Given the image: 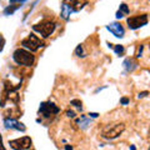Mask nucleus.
I'll use <instances>...</instances> for the list:
<instances>
[{
    "instance_id": "f257e3e1",
    "label": "nucleus",
    "mask_w": 150,
    "mask_h": 150,
    "mask_svg": "<svg viewBox=\"0 0 150 150\" xmlns=\"http://www.w3.org/2000/svg\"><path fill=\"white\" fill-rule=\"evenodd\" d=\"M13 59L15 60V63L19 65H25V67H31L34 64V55L30 54V51H26L24 49H18L14 51Z\"/></svg>"
},
{
    "instance_id": "f03ea898",
    "label": "nucleus",
    "mask_w": 150,
    "mask_h": 150,
    "mask_svg": "<svg viewBox=\"0 0 150 150\" xmlns=\"http://www.w3.org/2000/svg\"><path fill=\"white\" fill-rule=\"evenodd\" d=\"M55 23L51 20H44L41 21L40 24H35L33 26V29L35 31H38L43 38H48L53 34V31L55 30Z\"/></svg>"
},
{
    "instance_id": "7ed1b4c3",
    "label": "nucleus",
    "mask_w": 150,
    "mask_h": 150,
    "mask_svg": "<svg viewBox=\"0 0 150 150\" xmlns=\"http://www.w3.org/2000/svg\"><path fill=\"white\" fill-rule=\"evenodd\" d=\"M124 129H125L124 124H114V125L105 126L101 131V137L105 139H115L123 133Z\"/></svg>"
},
{
    "instance_id": "20e7f679",
    "label": "nucleus",
    "mask_w": 150,
    "mask_h": 150,
    "mask_svg": "<svg viewBox=\"0 0 150 150\" xmlns=\"http://www.w3.org/2000/svg\"><path fill=\"white\" fill-rule=\"evenodd\" d=\"M21 45L24 46L25 49H29L30 51H36L39 48H41V46H44V41H41V40H40L36 35L30 34L28 38H25V39H23Z\"/></svg>"
},
{
    "instance_id": "39448f33",
    "label": "nucleus",
    "mask_w": 150,
    "mask_h": 150,
    "mask_svg": "<svg viewBox=\"0 0 150 150\" xmlns=\"http://www.w3.org/2000/svg\"><path fill=\"white\" fill-rule=\"evenodd\" d=\"M128 25L130 29H138V28H142L144 25L148 24V15L146 14H143V15H135V16H130L128 18Z\"/></svg>"
},
{
    "instance_id": "423d86ee",
    "label": "nucleus",
    "mask_w": 150,
    "mask_h": 150,
    "mask_svg": "<svg viewBox=\"0 0 150 150\" xmlns=\"http://www.w3.org/2000/svg\"><path fill=\"white\" fill-rule=\"evenodd\" d=\"M10 146L14 150H25L29 149L31 145V139L29 137H23L20 139H15V140H10Z\"/></svg>"
},
{
    "instance_id": "0eeeda50",
    "label": "nucleus",
    "mask_w": 150,
    "mask_h": 150,
    "mask_svg": "<svg viewBox=\"0 0 150 150\" xmlns=\"http://www.w3.org/2000/svg\"><path fill=\"white\" fill-rule=\"evenodd\" d=\"M60 111V109L53 103H41L40 108H39V112H41L45 118H49L50 115H54V114H58Z\"/></svg>"
},
{
    "instance_id": "6e6552de",
    "label": "nucleus",
    "mask_w": 150,
    "mask_h": 150,
    "mask_svg": "<svg viewBox=\"0 0 150 150\" xmlns=\"http://www.w3.org/2000/svg\"><path fill=\"white\" fill-rule=\"evenodd\" d=\"M106 29L109 30L112 35H115L116 38H123L124 36V28L121 26L119 23H111L106 26Z\"/></svg>"
},
{
    "instance_id": "1a4fd4ad",
    "label": "nucleus",
    "mask_w": 150,
    "mask_h": 150,
    "mask_svg": "<svg viewBox=\"0 0 150 150\" xmlns=\"http://www.w3.org/2000/svg\"><path fill=\"white\" fill-rule=\"evenodd\" d=\"M4 124H5L6 129H16V130L25 131V126L21 123H19V121L16 119H14V118H6L5 120H4Z\"/></svg>"
},
{
    "instance_id": "9d476101",
    "label": "nucleus",
    "mask_w": 150,
    "mask_h": 150,
    "mask_svg": "<svg viewBox=\"0 0 150 150\" xmlns=\"http://www.w3.org/2000/svg\"><path fill=\"white\" fill-rule=\"evenodd\" d=\"M64 3H67L73 9L74 13L80 11L81 9L88 4V0H64Z\"/></svg>"
},
{
    "instance_id": "9b49d317",
    "label": "nucleus",
    "mask_w": 150,
    "mask_h": 150,
    "mask_svg": "<svg viewBox=\"0 0 150 150\" xmlns=\"http://www.w3.org/2000/svg\"><path fill=\"white\" fill-rule=\"evenodd\" d=\"M71 13H74V11H73V9L70 8V5L63 1V4H62V14H60V15H62V18L64 19V20H68Z\"/></svg>"
},
{
    "instance_id": "f8f14e48",
    "label": "nucleus",
    "mask_w": 150,
    "mask_h": 150,
    "mask_svg": "<svg viewBox=\"0 0 150 150\" xmlns=\"http://www.w3.org/2000/svg\"><path fill=\"white\" fill-rule=\"evenodd\" d=\"M124 67H125V69L128 70V71H133L134 69H137V67H138V64L134 62V59H131V58H128L124 62Z\"/></svg>"
},
{
    "instance_id": "ddd939ff",
    "label": "nucleus",
    "mask_w": 150,
    "mask_h": 150,
    "mask_svg": "<svg viewBox=\"0 0 150 150\" xmlns=\"http://www.w3.org/2000/svg\"><path fill=\"white\" fill-rule=\"evenodd\" d=\"M20 8V5H10V6H8L5 8V10H4V14L5 15H11V14L16 10V9Z\"/></svg>"
},
{
    "instance_id": "4468645a",
    "label": "nucleus",
    "mask_w": 150,
    "mask_h": 150,
    "mask_svg": "<svg viewBox=\"0 0 150 150\" xmlns=\"http://www.w3.org/2000/svg\"><path fill=\"white\" fill-rule=\"evenodd\" d=\"M78 123H79V125H80L81 128L84 129V128H86V126L89 125V120L85 118V116H81V118L78 120Z\"/></svg>"
},
{
    "instance_id": "2eb2a0df",
    "label": "nucleus",
    "mask_w": 150,
    "mask_h": 150,
    "mask_svg": "<svg viewBox=\"0 0 150 150\" xmlns=\"http://www.w3.org/2000/svg\"><path fill=\"white\" fill-rule=\"evenodd\" d=\"M124 46L123 45H115L114 46V51H115V53L116 54H118V55H121V54H123L124 53Z\"/></svg>"
},
{
    "instance_id": "dca6fc26",
    "label": "nucleus",
    "mask_w": 150,
    "mask_h": 150,
    "mask_svg": "<svg viewBox=\"0 0 150 150\" xmlns=\"http://www.w3.org/2000/svg\"><path fill=\"white\" fill-rule=\"evenodd\" d=\"M75 54H76L78 56H81V58H84L85 56V53H84V50H83V45H79L76 50H75Z\"/></svg>"
},
{
    "instance_id": "f3484780",
    "label": "nucleus",
    "mask_w": 150,
    "mask_h": 150,
    "mask_svg": "<svg viewBox=\"0 0 150 150\" xmlns=\"http://www.w3.org/2000/svg\"><path fill=\"white\" fill-rule=\"evenodd\" d=\"M119 11H121L123 14H129V8L126 4H120V9H119Z\"/></svg>"
},
{
    "instance_id": "a211bd4d",
    "label": "nucleus",
    "mask_w": 150,
    "mask_h": 150,
    "mask_svg": "<svg viewBox=\"0 0 150 150\" xmlns=\"http://www.w3.org/2000/svg\"><path fill=\"white\" fill-rule=\"evenodd\" d=\"M71 105H74V106H76L78 109H83V106H81V101L80 100H78V99H74V100H71Z\"/></svg>"
},
{
    "instance_id": "6ab92c4d",
    "label": "nucleus",
    "mask_w": 150,
    "mask_h": 150,
    "mask_svg": "<svg viewBox=\"0 0 150 150\" xmlns=\"http://www.w3.org/2000/svg\"><path fill=\"white\" fill-rule=\"evenodd\" d=\"M4 43H5V39H4L3 35H0V51H1L4 48Z\"/></svg>"
},
{
    "instance_id": "aec40b11",
    "label": "nucleus",
    "mask_w": 150,
    "mask_h": 150,
    "mask_svg": "<svg viewBox=\"0 0 150 150\" xmlns=\"http://www.w3.org/2000/svg\"><path fill=\"white\" fill-rule=\"evenodd\" d=\"M67 115L69 116V118H75V112L71 111V110H68V111H67Z\"/></svg>"
},
{
    "instance_id": "412c9836",
    "label": "nucleus",
    "mask_w": 150,
    "mask_h": 150,
    "mask_svg": "<svg viewBox=\"0 0 150 150\" xmlns=\"http://www.w3.org/2000/svg\"><path fill=\"white\" fill-rule=\"evenodd\" d=\"M148 94H149L148 91H143V93H140V94H139V95H138V98L140 99V98H144V96H146Z\"/></svg>"
},
{
    "instance_id": "4be33fe9",
    "label": "nucleus",
    "mask_w": 150,
    "mask_h": 150,
    "mask_svg": "<svg viewBox=\"0 0 150 150\" xmlns=\"http://www.w3.org/2000/svg\"><path fill=\"white\" fill-rule=\"evenodd\" d=\"M128 103H129V99H128V98H123V99H121V104H123V105H126Z\"/></svg>"
},
{
    "instance_id": "5701e85b",
    "label": "nucleus",
    "mask_w": 150,
    "mask_h": 150,
    "mask_svg": "<svg viewBox=\"0 0 150 150\" xmlns=\"http://www.w3.org/2000/svg\"><path fill=\"white\" fill-rule=\"evenodd\" d=\"M0 150H6L5 148H4V145H3V139H1V134H0Z\"/></svg>"
},
{
    "instance_id": "b1692460",
    "label": "nucleus",
    "mask_w": 150,
    "mask_h": 150,
    "mask_svg": "<svg viewBox=\"0 0 150 150\" xmlns=\"http://www.w3.org/2000/svg\"><path fill=\"white\" fill-rule=\"evenodd\" d=\"M89 116H90V118H98L99 114H96V112H89Z\"/></svg>"
},
{
    "instance_id": "393cba45",
    "label": "nucleus",
    "mask_w": 150,
    "mask_h": 150,
    "mask_svg": "<svg viewBox=\"0 0 150 150\" xmlns=\"http://www.w3.org/2000/svg\"><path fill=\"white\" fill-rule=\"evenodd\" d=\"M123 16H124V14L121 13V11H118V13H116V18H118V19H121Z\"/></svg>"
},
{
    "instance_id": "a878e982",
    "label": "nucleus",
    "mask_w": 150,
    "mask_h": 150,
    "mask_svg": "<svg viewBox=\"0 0 150 150\" xmlns=\"http://www.w3.org/2000/svg\"><path fill=\"white\" fill-rule=\"evenodd\" d=\"M142 53H143V45H140V48H139V53H138V58H140V56H142Z\"/></svg>"
},
{
    "instance_id": "bb28decb",
    "label": "nucleus",
    "mask_w": 150,
    "mask_h": 150,
    "mask_svg": "<svg viewBox=\"0 0 150 150\" xmlns=\"http://www.w3.org/2000/svg\"><path fill=\"white\" fill-rule=\"evenodd\" d=\"M16 1H18V3H23V1H25V0H10V3H11V4L16 3Z\"/></svg>"
},
{
    "instance_id": "cd10ccee",
    "label": "nucleus",
    "mask_w": 150,
    "mask_h": 150,
    "mask_svg": "<svg viewBox=\"0 0 150 150\" xmlns=\"http://www.w3.org/2000/svg\"><path fill=\"white\" fill-rule=\"evenodd\" d=\"M65 150H73V148L70 145H65Z\"/></svg>"
},
{
    "instance_id": "c85d7f7f",
    "label": "nucleus",
    "mask_w": 150,
    "mask_h": 150,
    "mask_svg": "<svg viewBox=\"0 0 150 150\" xmlns=\"http://www.w3.org/2000/svg\"><path fill=\"white\" fill-rule=\"evenodd\" d=\"M149 150H150V148H149Z\"/></svg>"
}]
</instances>
